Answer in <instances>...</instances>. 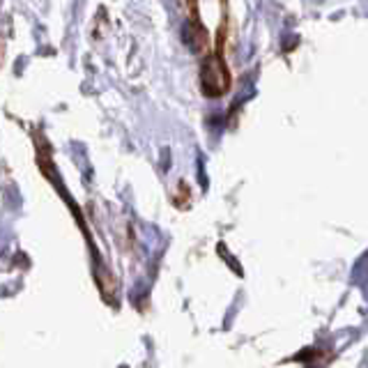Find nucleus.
Returning <instances> with one entry per match:
<instances>
[]
</instances>
